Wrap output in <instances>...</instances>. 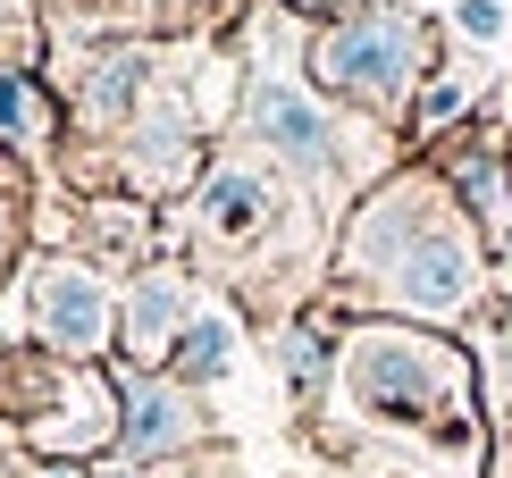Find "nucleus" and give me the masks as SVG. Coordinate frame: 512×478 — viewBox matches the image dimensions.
<instances>
[{
	"label": "nucleus",
	"mask_w": 512,
	"mask_h": 478,
	"mask_svg": "<svg viewBox=\"0 0 512 478\" xmlns=\"http://www.w3.org/2000/svg\"><path fill=\"white\" fill-rule=\"evenodd\" d=\"M168 328H177V277H143L135 311H126V344H135V353H160Z\"/></svg>",
	"instance_id": "6"
},
{
	"label": "nucleus",
	"mask_w": 512,
	"mask_h": 478,
	"mask_svg": "<svg viewBox=\"0 0 512 478\" xmlns=\"http://www.w3.org/2000/svg\"><path fill=\"white\" fill-rule=\"evenodd\" d=\"M395 294L412 302V311H454V302L471 294V252H462V235H420L412 260L395 269Z\"/></svg>",
	"instance_id": "4"
},
{
	"label": "nucleus",
	"mask_w": 512,
	"mask_h": 478,
	"mask_svg": "<svg viewBox=\"0 0 512 478\" xmlns=\"http://www.w3.org/2000/svg\"><path fill=\"white\" fill-rule=\"evenodd\" d=\"M496 26H504V17H496V0H462V34H479V42H487Z\"/></svg>",
	"instance_id": "8"
},
{
	"label": "nucleus",
	"mask_w": 512,
	"mask_h": 478,
	"mask_svg": "<svg viewBox=\"0 0 512 478\" xmlns=\"http://www.w3.org/2000/svg\"><path fill=\"white\" fill-rule=\"evenodd\" d=\"M319 76L353 101H403V84L420 76V26L395 9H361V17H336L319 34Z\"/></svg>",
	"instance_id": "1"
},
{
	"label": "nucleus",
	"mask_w": 512,
	"mask_h": 478,
	"mask_svg": "<svg viewBox=\"0 0 512 478\" xmlns=\"http://www.w3.org/2000/svg\"><path fill=\"white\" fill-rule=\"evenodd\" d=\"M227 353H236L227 319H194V328H185V344H177V361L194 369V378H219V369H227Z\"/></svg>",
	"instance_id": "7"
},
{
	"label": "nucleus",
	"mask_w": 512,
	"mask_h": 478,
	"mask_svg": "<svg viewBox=\"0 0 512 478\" xmlns=\"http://www.w3.org/2000/svg\"><path fill=\"white\" fill-rule=\"evenodd\" d=\"M252 126H261V135L286 151V160H303V168H328V160H336L328 118H319L311 101L294 93V84H261V93H252Z\"/></svg>",
	"instance_id": "3"
},
{
	"label": "nucleus",
	"mask_w": 512,
	"mask_h": 478,
	"mask_svg": "<svg viewBox=\"0 0 512 478\" xmlns=\"http://www.w3.org/2000/svg\"><path fill=\"white\" fill-rule=\"evenodd\" d=\"M34 319H42V336H51L59 353H93V344L110 336V302H101V286L84 269H42Z\"/></svg>",
	"instance_id": "2"
},
{
	"label": "nucleus",
	"mask_w": 512,
	"mask_h": 478,
	"mask_svg": "<svg viewBox=\"0 0 512 478\" xmlns=\"http://www.w3.org/2000/svg\"><path fill=\"white\" fill-rule=\"evenodd\" d=\"M0 126H26V93H17L9 76H0Z\"/></svg>",
	"instance_id": "9"
},
{
	"label": "nucleus",
	"mask_w": 512,
	"mask_h": 478,
	"mask_svg": "<svg viewBox=\"0 0 512 478\" xmlns=\"http://www.w3.org/2000/svg\"><path fill=\"white\" fill-rule=\"evenodd\" d=\"M185 437H194V403L177 386H160V378H126V453L152 462V453L185 445Z\"/></svg>",
	"instance_id": "5"
}]
</instances>
